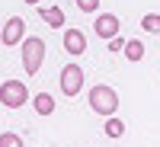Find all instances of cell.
I'll use <instances>...</instances> for the list:
<instances>
[{
	"instance_id": "cell-1",
	"label": "cell",
	"mask_w": 160,
	"mask_h": 147,
	"mask_svg": "<svg viewBox=\"0 0 160 147\" xmlns=\"http://www.w3.org/2000/svg\"><path fill=\"white\" fill-rule=\"evenodd\" d=\"M87 102H90V109L96 112V115H102V118H109V115L118 112V93L112 86H106V83L93 86L90 96H87Z\"/></svg>"
},
{
	"instance_id": "cell-2",
	"label": "cell",
	"mask_w": 160,
	"mask_h": 147,
	"mask_svg": "<svg viewBox=\"0 0 160 147\" xmlns=\"http://www.w3.org/2000/svg\"><path fill=\"white\" fill-rule=\"evenodd\" d=\"M19 48H22V71L29 77L38 74V67H42V61H45V42L38 35H26L19 42Z\"/></svg>"
},
{
	"instance_id": "cell-3",
	"label": "cell",
	"mask_w": 160,
	"mask_h": 147,
	"mask_svg": "<svg viewBox=\"0 0 160 147\" xmlns=\"http://www.w3.org/2000/svg\"><path fill=\"white\" fill-rule=\"evenodd\" d=\"M0 102H3L7 109H22V105L29 102V86H26L22 80H7V83H0Z\"/></svg>"
},
{
	"instance_id": "cell-4",
	"label": "cell",
	"mask_w": 160,
	"mask_h": 147,
	"mask_svg": "<svg viewBox=\"0 0 160 147\" xmlns=\"http://www.w3.org/2000/svg\"><path fill=\"white\" fill-rule=\"evenodd\" d=\"M80 86H83V67H80L77 61L64 64L61 67V93L64 96H77Z\"/></svg>"
},
{
	"instance_id": "cell-5",
	"label": "cell",
	"mask_w": 160,
	"mask_h": 147,
	"mask_svg": "<svg viewBox=\"0 0 160 147\" xmlns=\"http://www.w3.org/2000/svg\"><path fill=\"white\" fill-rule=\"evenodd\" d=\"M0 38H3V45H19L26 38V22L22 16H10L3 22V29H0Z\"/></svg>"
},
{
	"instance_id": "cell-6",
	"label": "cell",
	"mask_w": 160,
	"mask_h": 147,
	"mask_svg": "<svg viewBox=\"0 0 160 147\" xmlns=\"http://www.w3.org/2000/svg\"><path fill=\"white\" fill-rule=\"evenodd\" d=\"M93 32H96L102 42H109L112 35H118V16L115 13H99L96 22H93Z\"/></svg>"
},
{
	"instance_id": "cell-7",
	"label": "cell",
	"mask_w": 160,
	"mask_h": 147,
	"mask_svg": "<svg viewBox=\"0 0 160 147\" xmlns=\"http://www.w3.org/2000/svg\"><path fill=\"white\" fill-rule=\"evenodd\" d=\"M64 51L74 55V58H80L87 51V35L80 29H64Z\"/></svg>"
},
{
	"instance_id": "cell-8",
	"label": "cell",
	"mask_w": 160,
	"mask_h": 147,
	"mask_svg": "<svg viewBox=\"0 0 160 147\" xmlns=\"http://www.w3.org/2000/svg\"><path fill=\"white\" fill-rule=\"evenodd\" d=\"M32 109L38 115H51V112H55V99H51V93H35V96H32Z\"/></svg>"
},
{
	"instance_id": "cell-9",
	"label": "cell",
	"mask_w": 160,
	"mask_h": 147,
	"mask_svg": "<svg viewBox=\"0 0 160 147\" xmlns=\"http://www.w3.org/2000/svg\"><path fill=\"white\" fill-rule=\"evenodd\" d=\"M122 51H125V58H128L131 64H135V61H144V42H141V38H131V42H125Z\"/></svg>"
},
{
	"instance_id": "cell-10",
	"label": "cell",
	"mask_w": 160,
	"mask_h": 147,
	"mask_svg": "<svg viewBox=\"0 0 160 147\" xmlns=\"http://www.w3.org/2000/svg\"><path fill=\"white\" fill-rule=\"evenodd\" d=\"M38 13H42V19H45L48 26H55V29L64 26V10H61V7H45V10H38Z\"/></svg>"
},
{
	"instance_id": "cell-11",
	"label": "cell",
	"mask_w": 160,
	"mask_h": 147,
	"mask_svg": "<svg viewBox=\"0 0 160 147\" xmlns=\"http://www.w3.org/2000/svg\"><path fill=\"white\" fill-rule=\"evenodd\" d=\"M122 135H125V122L115 118V115H109L106 118V138H122Z\"/></svg>"
},
{
	"instance_id": "cell-12",
	"label": "cell",
	"mask_w": 160,
	"mask_h": 147,
	"mask_svg": "<svg viewBox=\"0 0 160 147\" xmlns=\"http://www.w3.org/2000/svg\"><path fill=\"white\" fill-rule=\"evenodd\" d=\"M141 29H144V32H160V13H148V16H141Z\"/></svg>"
},
{
	"instance_id": "cell-13",
	"label": "cell",
	"mask_w": 160,
	"mask_h": 147,
	"mask_svg": "<svg viewBox=\"0 0 160 147\" xmlns=\"http://www.w3.org/2000/svg\"><path fill=\"white\" fill-rule=\"evenodd\" d=\"M0 147H26V144H22V138L16 131H3V135H0Z\"/></svg>"
},
{
	"instance_id": "cell-14",
	"label": "cell",
	"mask_w": 160,
	"mask_h": 147,
	"mask_svg": "<svg viewBox=\"0 0 160 147\" xmlns=\"http://www.w3.org/2000/svg\"><path fill=\"white\" fill-rule=\"evenodd\" d=\"M77 7H80V13H96L99 0H77Z\"/></svg>"
},
{
	"instance_id": "cell-15",
	"label": "cell",
	"mask_w": 160,
	"mask_h": 147,
	"mask_svg": "<svg viewBox=\"0 0 160 147\" xmlns=\"http://www.w3.org/2000/svg\"><path fill=\"white\" fill-rule=\"evenodd\" d=\"M122 45H125L122 35H112V38H109V51H112V55H115V51H122Z\"/></svg>"
},
{
	"instance_id": "cell-16",
	"label": "cell",
	"mask_w": 160,
	"mask_h": 147,
	"mask_svg": "<svg viewBox=\"0 0 160 147\" xmlns=\"http://www.w3.org/2000/svg\"><path fill=\"white\" fill-rule=\"evenodd\" d=\"M22 3H29V7H35V3H42V0H22Z\"/></svg>"
}]
</instances>
